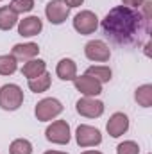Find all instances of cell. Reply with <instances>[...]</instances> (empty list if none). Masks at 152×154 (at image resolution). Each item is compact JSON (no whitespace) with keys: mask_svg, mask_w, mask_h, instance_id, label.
<instances>
[{"mask_svg":"<svg viewBox=\"0 0 152 154\" xmlns=\"http://www.w3.org/2000/svg\"><path fill=\"white\" fill-rule=\"evenodd\" d=\"M106 38L120 47H136L150 34V22H147L138 9L116 5L100 22Z\"/></svg>","mask_w":152,"mask_h":154,"instance_id":"1","label":"cell"},{"mask_svg":"<svg viewBox=\"0 0 152 154\" xmlns=\"http://www.w3.org/2000/svg\"><path fill=\"white\" fill-rule=\"evenodd\" d=\"M23 104V90L18 84H4L0 88V108L4 111H16Z\"/></svg>","mask_w":152,"mask_h":154,"instance_id":"2","label":"cell"},{"mask_svg":"<svg viewBox=\"0 0 152 154\" xmlns=\"http://www.w3.org/2000/svg\"><path fill=\"white\" fill-rule=\"evenodd\" d=\"M63 104L61 100L54 99V97H47V99H41L36 108H34V115L38 118L39 122H50L54 120L56 116H59L63 113Z\"/></svg>","mask_w":152,"mask_h":154,"instance_id":"3","label":"cell"},{"mask_svg":"<svg viewBox=\"0 0 152 154\" xmlns=\"http://www.w3.org/2000/svg\"><path fill=\"white\" fill-rule=\"evenodd\" d=\"M45 138L50 143L56 145H66L72 138L70 133V124L66 120H54L47 129H45Z\"/></svg>","mask_w":152,"mask_h":154,"instance_id":"4","label":"cell"},{"mask_svg":"<svg viewBox=\"0 0 152 154\" xmlns=\"http://www.w3.org/2000/svg\"><path fill=\"white\" fill-rule=\"evenodd\" d=\"M75 142L79 147L86 149V147H97L102 143V133L88 124H81L75 131Z\"/></svg>","mask_w":152,"mask_h":154,"instance_id":"5","label":"cell"},{"mask_svg":"<svg viewBox=\"0 0 152 154\" xmlns=\"http://www.w3.org/2000/svg\"><path fill=\"white\" fill-rule=\"evenodd\" d=\"M74 29L81 36H88L93 34L99 29V16L93 11H81L74 16Z\"/></svg>","mask_w":152,"mask_h":154,"instance_id":"6","label":"cell"},{"mask_svg":"<svg viewBox=\"0 0 152 154\" xmlns=\"http://www.w3.org/2000/svg\"><path fill=\"white\" fill-rule=\"evenodd\" d=\"M84 56L93 63H106L111 57V48L102 39H91L84 45Z\"/></svg>","mask_w":152,"mask_h":154,"instance_id":"7","label":"cell"},{"mask_svg":"<svg viewBox=\"0 0 152 154\" xmlns=\"http://www.w3.org/2000/svg\"><path fill=\"white\" fill-rule=\"evenodd\" d=\"M75 109L84 118H99L104 115V102L95 97H81L75 102Z\"/></svg>","mask_w":152,"mask_h":154,"instance_id":"8","label":"cell"},{"mask_svg":"<svg viewBox=\"0 0 152 154\" xmlns=\"http://www.w3.org/2000/svg\"><path fill=\"white\" fill-rule=\"evenodd\" d=\"M45 16L52 25H61L70 16V7L63 0H50L45 7Z\"/></svg>","mask_w":152,"mask_h":154,"instance_id":"9","label":"cell"},{"mask_svg":"<svg viewBox=\"0 0 152 154\" xmlns=\"http://www.w3.org/2000/svg\"><path fill=\"white\" fill-rule=\"evenodd\" d=\"M74 86L77 88V91H81L84 97H97V95L102 93V84L97 79L86 75V74L84 75H77L74 79Z\"/></svg>","mask_w":152,"mask_h":154,"instance_id":"10","label":"cell"},{"mask_svg":"<svg viewBox=\"0 0 152 154\" xmlns=\"http://www.w3.org/2000/svg\"><path fill=\"white\" fill-rule=\"evenodd\" d=\"M106 129H108V134L111 138H120L122 134H125L129 131V116L125 113H120V111L113 113L106 124Z\"/></svg>","mask_w":152,"mask_h":154,"instance_id":"11","label":"cell"},{"mask_svg":"<svg viewBox=\"0 0 152 154\" xmlns=\"http://www.w3.org/2000/svg\"><path fill=\"white\" fill-rule=\"evenodd\" d=\"M43 31V22L39 16H25L23 20H18V34L23 38L38 36Z\"/></svg>","mask_w":152,"mask_h":154,"instance_id":"12","label":"cell"},{"mask_svg":"<svg viewBox=\"0 0 152 154\" xmlns=\"http://www.w3.org/2000/svg\"><path fill=\"white\" fill-rule=\"evenodd\" d=\"M38 54H39L38 43H32V41H29V43H16L13 47V50H11V56H14L16 61H31Z\"/></svg>","mask_w":152,"mask_h":154,"instance_id":"13","label":"cell"},{"mask_svg":"<svg viewBox=\"0 0 152 154\" xmlns=\"http://www.w3.org/2000/svg\"><path fill=\"white\" fill-rule=\"evenodd\" d=\"M56 75L59 77L61 81H74L77 77V65L74 59L65 57L57 63L56 66Z\"/></svg>","mask_w":152,"mask_h":154,"instance_id":"14","label":"cell"},{"mask_svg":"<svg viewBox=\"0 0 152 154\" xmlns=\"http://www.w3.org/2000/svg\"><path fill=\"white\" fill-rule=\"evenodd\" d=\"M47 72V63L43 61V59H31V61H25V65L22 66V75L27 77V81L29 79H34V77L41 75V74H45Z\"/></svg>","mask_w":152,"mask_h":154,"instance_id":"15","label":"cell"},{"mask_svg":"<svg viewBox=\"0 0 152 154\" xmlns=\"http://www.w3.org/2000/svg\"><path fill=\"white\" fill-rule=\"evenodd\" d=\"M16 23H18V14L9 5H2L0 7V31H11Z\"/></svg>","mask_w":152,"mask_h":154,"instance_id":"16","label":"cell"},{"mask_svg":"<svg viewBox=\"0 0 152 154\" xmlns=\"http://www.w3.org/2000/svg\"><path fill=\"white\" fill-rule=\"evenodd\" d=\"M27 84H29V90H31L32 93H43V91H47V90L50 88V84H52V75H50L48 72H45V74L34 77V79H29Z\"/></svg>","mask_w":152,"mask_h":154,"instance_id":"17","label":"cell"},{"mask_svg":"<svg viewBox=\"0 0 152 154\" xmlns=\"http://www.w3.org/2000/svg\"><path fill=\"white\" fill-rule=\"evenodd\" d=\"M86 75L93 77V79H97L100 84H104V82H109V81H111L113 72H111V68L106 66V65H95V66H90V68L86 70Z\"/></svg>","mask_w":152,"mask_h":154,"instance_id":"18","label":"cell"},{"mask_svg":"<svg viewBox=\"0 0 152 154\" xmlns=\"http://www.w3.org/2000/svg\"><path fill=\"white\" fill-rule=\"evenodd\" d=\"M134 100L141 108H150L152 106V84H141L134 91Z\"/></svg>","mask_w":152,"mask_h":154,"instance_id":"19","label":"cell"},{"mask_svg":"<svg viewBox=\"0 0 152 154\" xmlns=\"http://www.w3.org/2000/svg\"><path fill=\"white\" fill-rule=\"evenodd\" d=\"M18 70V61L14 56L5 54L0 56V75H13Z\"/></svg>","mask_w":152,"mask_h":154,"instance_id":"20","label":"cell"},{"mask_svg":"<svg viewBox=\"0 0 152 154\" xmlns=\"http://www.w3.org/2000/svg\"><path fill=\"white\" fill-rule=\"evenodd\" d=\"M9 154H32V143L27 138H16L9 145Z\"/></svg>","mask_w":152,"mask_h":154,"instance_id":"21","label":"cell"},{"mask_svg":"<svg viewBox=\"0 0 152 154\" xmlns=\"http://www.w3.org/2000/svg\"><path fill=\"white\" fill-rule=\"evenodd\" d=\"M9 7H11L16 14L31 13V11L34 9V0H11Z\"/></svg>","mask_w":152,"mask_h":154,"instance_id":"22","label":"cell"},{"mask_svg":"<svg viewBox=\"0 0 152 154\" xmlns=\"http://www.w3.org/2000/svg\"><path fill=\"white\" fill-rule=\"evenodd\" d=\"M116 154H140V145L134 140H125V142L118 143Z\"/></svg>","mask_w":152,"mask_h":154,"instance_id":"23","label":"cell"},{"mask_svg":"<svg viewBox=\"0 0 152 154\" xmlns=\"http://www.w3.org/2000/svg\"><path fill=\"white\" fill-rule=\"evenodd\" d=\"M138 11L147 22H152V0H143V4L140 5Z\"/></svg>","mask_w":152,"mask_h":154,"instance_id":"24","label":"cell"},{"mask_svg":"<svg viewBox=\"0 0 152 154\" xmlns=\"http://www.w3.org/2000/svg\"><path fill=\"white\" fill-rule=\"evenodd\" d=\"M141 4H143V0H122V5H127L132 9H140Z\"/></svg>","mask_w":152,"mask_h":154,"instance_id":"25","label":"cell"},{"mask_svg":"<svg viewBox=\"0 0 152 154\" xmlns=\"http://www.w3.org/2000/svg\"><path fill=\"white\" fill-rule=\"evenodd\" d=\"M63 2H65L70 9H72V7H81V5L84 4V0H63Z\"/></svg>","mask_w":152,"mask_h":154,"instance_id":"26","label":"cell"},{"mask_svg":"<svg viewBox=\"0 0 152 154\" xmlns=\"http://www.w3.org/2000/svg\"><path fill=\"white\" fill-rule=\"evenodd\" d=\"M81 154H104V152H100V151H84Z\"/></svg>","mask_w":152,"mask_h":154,"instance_id":"27","label":"cell"},{"mask_svg":"<svg viewBox=\"0 0 152 154\" xmlns=\"http://www.w3.org/2000/svg\"><path fill=\"white\" fill-rule=\"evenodd\" d=\"M43 154H68V152H61V151H47Z\"/></svg>","mask_w":152,"mask_h":154,"instance_id":"28","label":"cell"},{"mask_svg":"<svg viewBox=\"0 0 152 154\" xmlns=\"http://www.w3.org/2000/svg\"><path fill=\"white\" fill-rule=\"evenodd\" d=\"M0 2H2V0H0Z\"/></svg>","mask_w":152,"mask_h":154,"instance_id":"29","label":"cell"}]
</instances>
